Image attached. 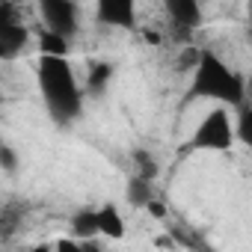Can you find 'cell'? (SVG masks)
I'll return each instance as SVG.
<instances>
[{
    "label": "cell",
    "mask_w": 252,
    "mask_h": 252,
    "mask_svg": "<svg viewBox=\"0 0 252 252\" xmlns=\"http://www.w3.org/2000/svg\"><path fill=\"white\" fill-rule=\"evenodd\" d=\"M36 83L48 113L57 122H74L83 110V86L74 74V65L65 57H39Z\"/></svg>",
    "instance_id": "obj_1"
},
{
    "label": "cell",
    "mask_w": 252,
    "mask_h": 252,
    "mask_svg": "<svg viewBox=\"0 0 252 252\" xmlns=\"http://www.w3.org/2000/svg\"><path fill=\"white\" fill-rule=\"evenodd\" d=\"M190 95L193 98H217L225 107H240V104L249 101L246 98V80H243V74L234 71L214 51H202L196 57Z\"/></svg>",
    "instance_id": "obj_2"
},
{
    "label": "cell",
    "mask_w": 252,
    "mask_h": 252,
    "mask_svg": "<svg viewBox=\"0 0 252 252\" xmlns=\"http://www.w3.org/2000/svg\"><path fill=\"white\" fill-rule=\"evenodd\" d=\"M234 119L228 107H214L190 137V149L199 152H228L234 146Z\"/></svg>",
    "instance_id": "obj_3"
},
{
    "label": "cell",
    "mask_w": 252,
    "mask_h": 252,
    "mask_svg": "<svg viewBox=\"0 0 252 252\" xmlns=\"http://www.w3.org/2000/svg\"><path fill=\"white\" fill-rule=\"evenodd\" d=\"M30 45V27L21 21L15 3H0V60H15Z\"/></svg>",
    "instance_id": "obj_4"
},
{
    "label": "cell",
    "mask_w": 252,
    "mask_h": 252,
    "mask_svg": "<svg viewBox=\"0 0 252 252\" xmlns=\"http://www.w3.org/2000/svg\"><path fill=\"white\" fill-rule=\"evenodd\" d=\"M39 12H42V21H45V30L71 42L80 30V6L71 3V0H42L39 3Z\"/></svg>",
    "instance_id": "obj_5"
},
{
    "label": "cell",
    "mask_w": 252,
    "mask_h": 252,
    "mask_svg": "<svg viewBox=\"0 0 252 252\" xmlns=\"http://www.w3.org/2000/svg\"><path fill=\"white\" fill-rule=\"evenodd\" d=\"M95 15L101 24H113L122 30H131L137 24V6L131 0H101L95 6Z\"/></svg>",
    "instance_id": "obj_6"
},
{
    "label": "cell",
    "mask_w": 252,
    "mask_h": 252,
    "mask_svg": "<svg viewBox=\"0 0 252 252\" xmlns=\"http://www.w3.org/2000/svg\"><path fill=\"white\" fill-rule=\"evenodd\" d=\"M166 15H169L172 27L184 30V33H193L202 24V6L196 0H166Z\"/></svg>",
    "instance_id": "obj_7"
},
{
    "label": "cell",
    "mask_w": 252,
    "mask_h": 252,
    "mask_svg": "<svg viewBox=\"0 0 252 252\" xmlns=\"http://www.w3.org/2000/svg\"><path fill=\"white\" fill-rule=\"evenodd\" d=\"M95 220H98V234L107 237V240H122L125 231H128V228H125V217L119 214V208L113 202L95 208Z\"/></svg>",
    "instance_id": "obj_8"
},
{
    "label": "cell",
    "mask_w": 252,
    "mask_h": 252,
    "mask_svg": "<svg viewBox=\"0 0 252 252\" xmlns=\"http://www.w3.org/2000/svg\"><path fill=\"white\" fill-rule=\"evenodd\" d=\"M71 237H77V243H83V240H95V237H98L95 208H80L77 214H71Z\"/></svg>",
    "instance_id": "obj_9"
},
{
    "label": "cell",
    "mask_w": 252,
    "mask_h": 252,
    "mask_svg": "<svg viewBox=\"0 0 252 252\" xmlns=\"http://www.w3.org/2000/svg\"><path fill=\"white\" fill-rule=\"evenodd\" d=\"M113 80V65L110 63H92L89 71H86V86L83 92H92V95H101Z\"/></svg>",
    "instance_id": "obj_10"
},
{
    "label": "cell",
    "mask_w": 252,
    "mask_h": 252,
    "mask_svg": "<svg viewBox=\"0 0 252 252\" xmlns=\"http://www.w3.org/2000/svg\"><path fill=\"white\" fill-rule=\"evenodd\" d=\"M134 175L143 178V181H152V184L160 175V163H158V158L149 149H137L134 152Z\"/></svg>",
    "instance_id": "obj_11"
},
{
    "label": "cell",
    "mask_w": 252,
    "mask_h": 252,
    "mask_svg": "<svg viewBox=\"0 0 252 252\" xmlns=\"http://www.w3.org/2000/svg\"><path fill=\"white\" fill-rule=\"evenodd\" d=\"M125 196H128V202H131L134 208H146L152 199H158V196H155V184H152V181H143V178H137V175L128 181Z\"/></svg>",
    "instance_id": "obj_12"
},
{
    "label": "cell",
    "mask_w": 252,
    "mask_h": 252,
    "mask_svg": "<svg viewBox=\"0 0 252 252\" xmlns=\"http://www.w3.org/2000/svg\"><path fill=\"white\" fill-rule=\"evenodd\" d=\"M39 51H42V57H65L68 60V51H71V42H65V39H60V36H54V33H42L39 36Z\"/></svg>",
    "instance_id": "obj_13"
},
{
    "label": "cell",
    "mask_w": 252,
    "mask_h": 252,
    "mask_svg": "<svg viewBox=\"0 0 252 252\" xmlns=\"http://www.w3.org/2000/svg\"><path fill=\"white\" fill-rule=\"evenodd\" d=\"M21 169V155L15 152V146L0 143V172L3 175H15Z\"/></svg>",
    "instance_id": "obj_14"
},
{
    "label": "cell",
    "mask_w": 252,
    "mask_h": 252,
    "mask_svg": "<svg viewBox=\"0 0 252 252\" xmlns=\"http://www.w3.org/2000/svg\"><path fill=\"white\" fill-rule=\"evenodd\" d=\"M18 211L21 208H15V205H9V208L0 211V234H12L18 228V222H21V214Z\"/></svg>",
    "instance_id": "obj_15"
},
{
    "label": "cell",
    "mask_w": 252,
    "mask_h": 252,
    "mask_svg": "<svg viewBox=\"0 0 252 252\" xmlns=\"http://www.w3.org/2000/svg\"><path fill=\"white\" fill-rule=\"evenodd\" d=\"M54 252H80V243L74 237H60L54 243Z\"/></svg>",
    "instance_id": "obj_16"
},
{
    "label": "cell",
    "mask_w": 252,
    "mask_h": 252,
    "mask_svg": "<svg viewBox=\"0 0 252 252\" xmlns=\"http://www.w3.org/2000/svg\"><path fill=\"white\" fill-rule=\"evenodd\" d=\"M146 211H149L155 220H163V217H166V205H163L160 199H152V202L146 205Z\"/></svg>",
    "instance_id": "obj_17"
},
{
    "label": "cell",
    "mask_w": 252,
    "mask_h": 252,
    "mask_svg": "<svg viewBox=\"0 0 252 252\" xmlns=\"http://www.w3.org/2000/svg\"><path fill=\"white\" fill-rule=\"evenodd\" d=\"M80 252H104V246L98 240H83L80 243Z\"/></svg>",
    "instance_id": "obj_18"
},
{
    "label": "cell",
    "mask_w": 252,
    "mask_h": 252,
    "mask_svg": "<svg viewBox=\"0 0 252 252\" xmlns=\"http://www.w3.org/2000/svg\"><path fill=\"white\" fill-rule=\"evenodd\" d=\"M27 252H54V246H51V243H36V246H30Z\"/></svg>",
    "instance_id": "obj_19"
},
{
    "label": "cell",
    "mask_w": 252,
    "mask_h": 252,
    "mask_svg": "<svg viewBox=\"0 0 252 252\" xmlns=\"http://www.w3.org/2000/svg\"><path fill=\"white\" fill-rule=\"evenodd\" d=\"M0 107H3V95H0Z\"/></svg>",
    "instance_id": "obj_20"
}]
</instances>
